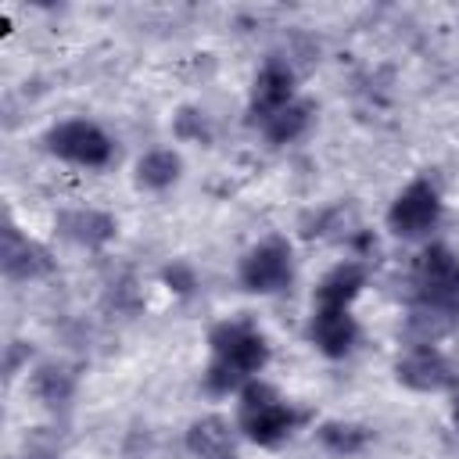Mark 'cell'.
Wrapping results in <instances>:
<instances>
[{"mask_svg": "<svg viewBox=\"0 0 459 459\" xmlns=\"http://www.w3.org/2000/svg\"><path fill=\"white\" fill-rule=\"evenodd\" d=\"M161 280H165L169 290H176V294H190V290L197 287V276H194V269H190L186 262H172V265L161 273Z\"/></svg>", "mask_w": 459, "mask_h": 459, "instance_id": "18", "label": "cell"}, {"mask_svg": "<svg viewBox=\"0 0 459 459\" xmlns=\"http://www.w3.org/2000/svg\"><path fill=\"white\" fill-rule=\"evenodd\" d=\"M394 377H398V384H405L412 391H445L455 384V369H452L448 355L434 344H412L394 362Z\"/></svg>", "mask_w": 459, "mask_h": 459, "instance_id": "7", "label": "cell"}, {"mask_svg": "<svg viewBox=\"0 0 459 459\" xmlns=\"http://www.w3.org/2000/svg\"><path fill=\"white\" fill-rule=\"evenodd\" d=\"M186 448L197 459H240L237 445H233V434H230V423L222 416H204V420L190 423Z\"/></svg>", "mask_w": 459, "mask_h": 459, "instance_id": "13", "label": "cell"}, {"mask_svg": "<svg viewBox=\"0 0 459 459\" xmlns=\"http://www.w3.org/2000/svg\"><path fill=\"white\" fill-rule=\"evenodd\" d=\"M308 341L326 359H344L359 341V323L348 308H312Z\"/></svg>", "mask_w": 459, "mask_h": 459, "instance_id": "10", "label": "cell"}, {"mask_svg": "<svg viewBox=\"0 0 459 459\" xmlns=\"http://www.w3.org/2000/svg\"><path fill=\"white\" fill-rule=\"evenodd\" d=\"M366 287V265L362 262H337L312 294V308H348Z\"/></svg>", "mask_w": 459, "mask_h": 459, "instance_id": "11", "label": "cell"}, {"mask_svg": "<svg viewBox=\"0 0 459 459\" xmlns=\"http://www.w3.org/2000/svg\"><path fill=\"white\" fill-rule=\"evenodd\" d=\"M412 287H416V305L420 308L455 316L459 312V255L445 244H430L416 258Z\"/></svg>", "mask_w": 459, "mask_h": 459, "instance_id": "3", "label": "cell"}, {"mask_svg": "<svg viewBox=\"0 0 459 459\" xmlns=\"http://www.w3.org/2000/svg\"><path fill=\"white\" fill-rule=\"evenodd\" d=\"M179 154L169 151V147H158V151H147L140 161H136V183L147 186V190H165L179 179Z\"/></svg>", "mask_w": 459, "mask_h": 459, "instance_id": "15", "label": "cell"}, {"mask_svg": "<svg viewBox=\"0 0 459 459\" xmlns=\"http://www.w3.org/2000/svg\"><path fill=\"white\" fill-rule=\"evenodd\" d=\"M32 394L50 405V409H61L72 402L75 394V369L65 366V362H43L36 373H32Z\"/></svg>", "mask_w": 459, "mask_h": 459, "instance_id": "14", "label": "cell"}, {"mask_svg": "<svg viewBox=\"0 0 459 459\" xmlns=\"http://www.w3.org/2000/svg\"><path fill=\"white\" fill-rule=\"evenodd\" d=\"M294 100V72L283 61H265L251 82V118L262 126Z\"/></svg>", "mask_w": 459, "mask_h": 459, "instance_id": "9", "label": "cell"}, {"mask_svg": "<svg viewBox=\"0 0 459 459\" xmlns=\"http://www.w3.org/2000/svg\"><path fill=\"white\" fill-rule=\"evenodd\" d=\"M441 222V194L434 183L427 179H412L387 208V226L391 233L405 237V240H416L423 233H430L434 226Z\"/></svg>", "mask_w": 459, "mask_h": 459, "instance_id": "6", "label": "cell"}, {"mask_svg": "<svg viewBox=\"0 0 459 459\" xmlns=\"http://www.w3.org/2000/svg\"><path fill=\"white\" fill-rule=\"evenodd\" d=\"M47 151L57 154L61 161H72V165H82V169H100V165L111 161L115 143L97 122L68 118V122L54 126L47 133Z\"/></svg>", "mask_w": 459, "mask_h": 459, "instance_id": "5", "label": "cell"}, {"mask_svg": "<svg viewBox=\"0 0 459 459\" xmlns=\"http://www.w3.org/2000/svg\"><path fill=\"white\" fill-rule=\"evenodd\" d=\"M115 230H118L115 219L97 208H72L57 215V233L82 247H104L115 237Z\"/></svg>", "mask_w": 459, "mask_h": 459, "instance_id": "12", "label": "cell"}, {"mask_svg": "<svg viewBox=\"0 0 459 459\" xmlns=\"http://www.w3.org/2000/svg\"><path fill=\"white\" fill-rule=\"evenodd\" d=\"M305 420V412H298L276 387L251 380L247 387H240V402H237V423L240 430L255 441V445H280L283 437H290L298 430V423Z\"/></svg>", "mask_w": 459, "mask_h": 459, "instance_id": "2", "label": "cell"}, {"mask_svg": "<svg viewBox=\"0 0 459 459\" xmlns=\"http://www.w3.org/2000/svg\"><path fill=\"white\" fill-rule=\"evenodd\" d=\"M319 441L323 448H330L333 455H359L369 445V430L359 423H323L319 427Z\"/></svg>", "mask_w": 459, "mask_h": 459, "instance_id": "17", "label": "cell"}, {"mask_svg": "<svg viewBox=\"0 0 459 459\" xmlns=\"http://www.w3.org/2000/svg\"><path fill=\"white\" fill-rule=\"evenodd\" d=\"M0 269L7 280H36L54 269L50 251L25 237L11 219L4 222V244H0Z\"/></svg>", "mask_w": 459, "mask_h": 459, "instance_id": "8", "label": "cell"}, {"mask_svg": "<svg viewBox=\"0 0 459 459\" xmlns=\"http://www.w3.org/2000/svg\"><path fill=\"white\" fill-rule=\"evenodd\" d=\"M22 459H50V452H39V448H29Z\"/></svg>", "mask_w": 459, "mask_h": 459, "instance_id": "19", "label": "cell"}, {"mask_svg": "<svg viewBox=\"0 0 459 459\" xmlns=\"http://www.w3.org/2000/svg\"><path fill=\"white\" fill-rule=\"evenodd\" d=\"M244 290L251 294H276L290 283L294 276V251L287 244V237H265L258 240L244 258H240V269H237Z\"/></svg>", "mask_w": 459, "mask_h": 459, "instance_id": "4", "label": "cell"}, {"mask_svg": "<svg viewBox=\"0 0 459 459\" xmlns=\"http://www.w3.org/2000/svg\"><path fill=\"white\" fill-rule=\"evenodd\" d=\"M208 369L204 387L212 394H230L247 387L269 362V341L247 323V319H222L208 333Z\"/></svg>", "mask_w": 459, "mask_h": 459, "instance_id": "1", "label": "cell"}, {"mask_svg": "<svg viewBox=\"0 0 459 459\" xmlns=\"http://www.w3.org/2000/svg\"><path fill=\"white\" fill-rule=\"evenodd\" d=\"M452 423H455V430H459V394H455V402H452Z\"/></svg>", "mask_w": 459, "mask_h": 459, "instance_id": "20", "label": "cell"}, {"mask_svg": "<svg viewBox=\"0 0 459 459\" xmlns=\"http://www.w3.org/2000/svg\"><path fill=\"white\" fill-rule=\"evenodd\" d=\"M308 122H312V104L290 100L283 111H276L273 118L262 122V133H265L273 143H290V140H298V136L308 129Z\"/></svg>", "mask_w": 459, "mask_h": 459, "instance_id": "16", "label": "cell"}]
</instances>
